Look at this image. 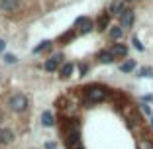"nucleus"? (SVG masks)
<instances>
[{"mask_svg":"<svg viewBox=\"0 0 153 149\" xmlns=\"http://www.w3.org/2000/svg\"><path fill=\"white\" fill-rule=\"evenodd\" d=\"M114 59H116V57L112 55V51H110V49L100 51V53H98V61H100V63H112Z\"/></svg>","mask_w":153,"mask_h":149,"instance_id":"nucleus-12","label":"nucleus"},{"mask_svg":"<svg viewBox=\"0 0 153 149\" xmlns=\"http://www.w3.org/2000/svg\"><path fill=\"white\" fill-rule=\"evenodd\" d=\"M108 24H110V14H102L98 18V22H96V30H98V32H104V30L108 27Z\"/></svg>","mask_w":153,"mask_h":149,"instance_id":"nucleus-10","label":"nucleus"},{"mask_svg":"<svg viewBox=\"0 0 153 149\" xmlns=\"http://www.w3.org/2000/svg\"><path fill=\"white\" fill-rule=\"evenodd\" d=\"M61 61H63V55H53V57L51 59H47V61H45V71H55V69H59V65H61Z\"/></svg>","mask_w":153,"mask_h":149,"instance_id":"nucleus-4","label":"nucleus"},{"mask_svg":"<svg viewBox=\"0 0 153 149\" xmlns=\"http://www.w3.org/2000/svg\"><path fill=\"white\" fill-rule=\"evenodd\" d=\"M86 102L90 104H96V102H102L104 98H106V90L104 88H98V86H92V88H88L86 90Z\"/></svg>","mask_w":153,"mask_h":149,"instance_id":"nucleus-1","label":"nucleus"},{"mask_svg":"<svg viewBox=\"0 0 153 149\" xmlns=\"http://www.w3.org/2000/svg\"><path fill=\"white\" fill-rule=\"evenodd\" d=\"M4 61H6L8 65L16 63V55H12V53H4Z\"/></svg>","mask_w":153,"mask_h":149,"instance_id":"nucleus-19","label":"nucleus"},{"mask_svg":"<svg viewBox=\"0 0 153 149\" xmlns=\"http://www.w3.org/2000/svg\"><path fill=\"white\" fill-rule=\"evenodd\" d=\"M86 71H88V65H81V75H85Z\"/></svg>","mask_w":153,"mask_h":149,"instance_id":"nucleus-24","label":"nucleus"},{"mask_svg":"<svg viewBox=\"0 0 153 149\" xmlns=\"http://www.w3.org/2000/svg\"><path fill=\"white\" fill-rule=\"evenodd\" d=\"M151 126H153V116H151Z\"/></svg>","mask_w":153,"mask_h":149,"instance_id":"nucleus-26","label":"nucleus"},{"mask_svg":"<svg viewBox=\"0 0 153 149\" xmlns=\"http://www.w3.org/2000/svg\"><path fill=\"white\" fill-rule=\"evenodd\" d=\"M110 51H112V55L116 59H122V57L128 55V45H124V43H114V47Z\"/></svg>","mask_w":153,"mask_h":149,"instance_id":"nucleus-6","label":"nucleus"},{"mask_svg":"<svg viewBox=\"0 0 153 149\" xmlns=\"http://www.w3.org/2000/svg\"><path fill=\"white\" fill-rule=\"evenodd\" d=\"M45 149H57V143H55V141H47V143H45Z\"/></svg>","mask_w":153,"mask_h":149,"instance_id":"nucleus-22","label":"nucleus"},{"mask_svg":"<svg viewBox=\"0 0 153 149\" xmlns=\"http://www.w3.org/2000/svg\"><path fill=\"white\" fill-rule=\"evenodd\" d=\"M14 133L10 130H0V143H12Z\"/></svg>","mask_w":153,"mask_h":149,"instance_id":"nucleus-13","label":"nucleus"},{"mask_svg":"<svg viewBox=\"0 0 153 149\" xmlns=\"http://www.w3.org/2000/svg\"><path fill=\"white\" fill-rule=\"evenodd\" d=\"M73 71H75V65H73V63H65L63 67L59 69V77H61V79H69L73 75Z\"/></svg>","mask_w":153,"mask_h":149,"instance_id":"nucleus-8","label":"nucleus"},{"mask_svg":"<svg viewBox=\"0 0 153 149\" xmlns=\"http://www.w3.org/2000/svg\"><path fill=\"white\" fill-rule=\"evenodd\" d=\"M2 120H4V112H2V110H0V122H2Z\"/></svg>","mask_w":153,"mask_h":149,"instance_id":"nucleus-25","label":"nucleus"},{"mask_svg":"<svg viewBox=\"0 0 153 149\" xmlns=\"http://www.w3.org/2000/svg\"><path fill=\"white\" fill-rule=\"evenodd\" d=\"M124 10H126V0H114L110 6V14H116V16H122Z\"/></svg>","mask_w":153,"mask_h":149,"instance_id":"nucleus-7","label":"nucleus"},{"mask_svg":"<svg viewBox=\"0 0 153 149\" xmlns=\"http://www.w3.org/2000/svg\"><path fill=\"white\" fill-rule=\"evenodd\" d=\"M76 26H79V30H81L82 33H88L90 30L94 27V24H92V20H90V18H86V16H85V18L76 20Z\"/></svg>","mask_w":153,"mask_h":149,"instance_id":"nucleus-5","label":"nucleus"},{"mask_svg":"<svg viewBox=\"0 0 153 149\" xmlns=\"http://www.w3.org/2000/svg\"><path fill=\"white\" fill-rule=\"evenodd\" d=\"M73 37H75V32H69V33H65V36H61V41H71Z\"/></svg>","mask_w":153,"mask_h":149,"instance_id":"nucleus-20","label":"nucleus"},{"mask_svg":"<svg viewBox=\"0 0 153 149\" xmlns=\"http://www.w3.org/2000/svg\"><path fill=\"white\" fill-rule=\"evenodd\" d=\"M47 47H51V41L49 39H45V41H41L37 47H33V53H41V51H45Z\"/></svg>","mask_w":153,"mask_h":149,"instance_id":"nucleus-16","label":"nucleus"},{"mask_svg":"<svg viewBox=\"0 0 153 149\" xmlns=\"http://www.w3.org/2000/svg\"><path fill=\"white\" fill-rule=\"evenodd\" d=\"M141 110H143L145 114H147V116H153V112H151V108H149L147 104H141Z\"/></svg>","mask_w":153,"mask_h":149,"instance_id":"nucleus-21","label":"nucleus"},{"mask_svg":"<svg viewBox=\"0 0 153 149\" xmlns=\"http://www.w3.org/2000/svg\"><path fill=\"white\" fill-rule=\"evenodd\" d=\"M4 49H6V43L4 39H0V53H4Z\"/></svg>","mask_w":153,"mask_h":149,"instance_id":"nucleus-23","label":"nucleus"},{"mask_svg":"<svg viewBox=\"0 0 153 149\" xmlns=\"http://www.w3.org/2000/svg\"><path fill=\"white\" fill-rule=\"evenodd\" d=\"M131 24H134V10L126 8L120 16V26L122 27H131Z\"/></svg>","mask_w":153,"mask_h":149,"instance_id":"nucleus-3","label":"nucleus"},{"mask_svg":"<svg viewBox=\"0 0 153 149\" xmlns=\"http://www.w3.org/2000/svg\"><path fill=\"white\" fill-rule=\"evenodd\" d=\"M126 2H131V0H126Z\"/></svg>","mask_w":153,"mask_h":149,"instance_id":"nucleus-27","label":"nucleus"},{"mask_svg":"<svg viewBox=\"0 0 153 149\" xmlns=\"http://www.w3.org/2000/svg\"><path fill=\"white\" fill-rule=\"evenodd\" d=\"M151 75H153V69L151 67H143V69L137 71V77H151Z\"/></svg>","mask_w":153,"mask_h":149,"instance_id":"nucleus-17","label":"nucleus"},{"mask_svg":"<svg viewBox=\"0 0 153 149\" xmlns=\"http://www.w3.org/2000/svg\"><path fill=\"white\" fill-rule=\"evenodd\" d=\"M135 69V61L134 59H128V61H124V63L120 65V73H131Z\"/></svg>","mask_w":153,"mask_h":149,"instance_id":"nucleus-14","label":"nucleus"},{"mask_svg":"<svg viewBox=\"0 0 153 149\" xmlns=\"http://www.w3.org/2000/svg\"><path fill=\"white\" fill-rule=\"evenodd\" d=\"M41 124H43L45 128H51L55 124V116L49 112V110H45V112L41 114Z\"/></svg>","mask_w":153,"mask_h":149,"instance_id":"nucleus-9","label":"nucleus"},{"mask_svg":"<svg viewBox=\"0 0 153 149\" xmlns=\"http://www.w3.org/2000/svg\"><path fill=\"white\" fill-rule=\"evenodd\" d=\"M0 6L4 10H8V12H12V10H16L20 6V0H0Z\"/></svg>","mask_w":153,"mask_h":149,"instance_id":"nucleus-11","label":"nucleus"},{"mask_svg":"<svg viewBox=\"0 0 153 149\" xmlns=\"http://www.w3.org/2000/svg\"><path fill=\"white\" fill-rule=\"evenodd\" d=\"M122 36H124V27L122 26H114V27H110V37L112 39H122Z\"/></svg>","mask_w":153,"mask_h":149,"instance_id":"nucleus-15","label":"nucleus"},{"mask_svg":"<svg viewBox=\"0 0 153 149\" xmlns=\"http://www.w3.org/2000/svg\"><path fill=\"white\" fill-rule=\"evenodd\" d=\"M131 43H134V47H135L137 51H143V49H145V47H143V43H141V41L137 39V37H134V39H131Z\"/></svg>","mask_w":153,"mask_h":149,"instance_id":"nucleus-18","label":"nucleus"},{"mask_svg":"<svg viewBox=\"0 0 153 149\" xmlns=\"http://www.w3.org/2000/svg\"><path fill=\"white\" fill-rule=\"evenodd\" d=\"M8 104H10V108H12L14 112H24V110L27 108V98L24 94H14Z\"/></svg>","mask_w":153,"mask_h":149,"instance_id":"nucleus-2","label":"nucleus"}]
</instances>
